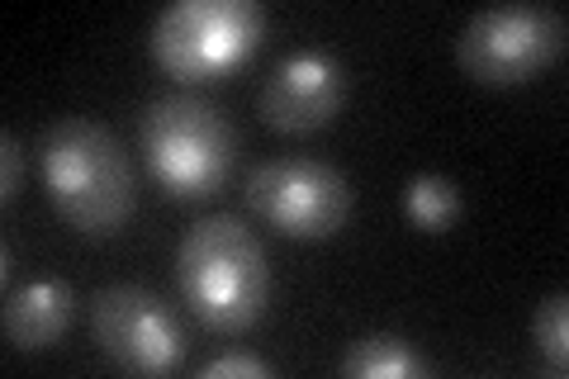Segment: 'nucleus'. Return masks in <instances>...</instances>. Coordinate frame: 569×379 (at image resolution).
<instances>
[{"label":"nucleus","instance_id":"nucleus-1","mask_svg":"<svg viewBox=\"0 0 569 379\" xmlns=\"http://www.w3.org/2000/svg\"><path fill=\"white\" fill-rule=\"evenodd\" d=\"M176 285L209 332H247L271 303V261L247 219L209 213L176 242Z\"/></svg>","mask_w":569,"mask_h":379},{"label":"nucleus","instance_id":"nucleus-2","mask_svg":"<svg viewBox=\"0 0 569 379\" xmlns=\"http://www.w3.org/2000/svg\"><path fill=\"white\" fill-rule=\"evenodd\" d=\"M39 171L52 209L71 228L96 232V238L119 232L138 205L129 148L100 119L67 114L48 123L39 142Z\"/></svg>","mask_w":569,"mask_h":379},{"label":"nucleus","instance_id":"nucleus-3","mask_svg":"<svg viewBox=\"0 0 569 379\" xmlns=\"http://www.w3.org/2000/svg\"><path fill=\"white\" fill-rule=\"evenodd\" d=\"M138 142L148 157L152 180L176 200H200L228 180L238 161V129L219 104L194 96V90H171L157 96L138 123Z\"/></svg>","mask_w":569,"mask_h":379},{"label":"nucleus","instance_id":"nucleus-4","mask_svg":"<svg viewBox=\"0 0 569 379\" xmlns=\"http://www.w3.org/2000/svg\"><path fill=\"white\" fill-rule=\"evenodd\" d=\"M266 33V10L257 0H176L152 24V58L181 81H213Z\"/></svg>","mask_w":569,"mask_h":379},{"label":"nucleus","instance_id":"nucleus-5","mask_svg":"<svg viewBox=\"0 0 569 379\" xmlns=\"http://www.w3.org/2000/svg\"><path fill=\"white\" fill-rule=\"evenodd\" d=\"M247 209L284 238H332L351 213V186L332 161L266 157L247 171Z\"/></svg>","mask_w":569,"mask_h":379},{"label":"nucleus","instance_id":"nucleus-6","mask_svg":"<svg viewBox=\"0 0 569 379\" xmlns=\"http://www.w3.org/2000/svg\"><path fill=\"white\" fill-rule=\"evenodd\" d=\"M565 52V14L556 6H489L466 20L456 62L485 86H512L537 77Z\"/></svg>","mask_w":569,"mask_h":379},{"label":"nucleus","instance_id":"nucleus-7","mask_svg":"<svg viewBox=\"0 0 569 379\" xmlns=\"http://www.w3.org/2000/svg\"><path fill=\"white\" fill-rule=\"evenodd\" d=\"M96 341L133 375H167L186 360V322L162 295L142 285H110L96 295Z\"/></svg>","mask_w":569,"mask_h":379},{"label":"nucleus","instance_id":"nucleus-8","mask_svg":"<svg viewBox=\"0 0 569 379\" xmlns=\"http://www.w3.org/2000/svg\"><path fill=\"white\" fill-rule=\"evenodd\" d=\"M347 104V67L323 48H295L271 67L257 110L280 133H313Z\"/></svg>","mask_w":569,"mask_h":379},{"label":"nucleus","instance_id":"nucleus-9","mask_svg":"<svg viewBox=\"0 0 569 379\" xmlns=\"http://www.w3.org/2000/svg\"><path fill=\"white\" fill-rule=\"evenodd\" d=\"M71 313H77V295L67 280H29L6 295L0 328L14 351H43L71 328Z\"/></svg>","mask_w":569,"mask_h":379},{"label":"nucleus","instance_id":"nucleus-10","mask_svg":"<svg viewBox=\"0 0 569 379\" xmlns=\"http://www.w3.org/2000/svg\"><path fill=\"white\" fill-rule=\"evenodd\" d=\"M342 375H351V379H418V375H427V360L408 347L399 332H366L347 347Z\"/></svg>","mask_w":569,"mask_h":379},{"label":"nucleus","instance_id":"nucleus-11","mask_svg":"<svg viewBox=\"0 0 569 379\" xmlns=\"http://www.w3.org/2000/svg\"><path fill=\"white\" fill-rule=\"evenodd\" d=\"M403 213H408V223L422 228V232H447L460 219L456 180L437 176V171L413 176V180H408V190H403Z\"/></svg>","mask_w":569,"mask_h":379},{"label":"nucleus","instance_id":"nucleus-12","mask_svg":"<svg viewBox=\"0 0 569 379\" xmlns=\"http://www.w3.org/2000/svg\"><path fill=\"white\" fill-rule=\"evenodd\" d=\"M531 332H537V347H541V356H546L550 375H565V370H569V299H565V290L546 295V299L537 303Z\"/></svg>","mask_w":569,"mask_h":379},{"label":"nucleus","instance_id":"nucleus-13","mask_svg":"<svg viewBox=\"0 0 569 379\" xmlns=\"http://www.w3.org/2000/svg\"><path fill=\"white\" fill-rule=\"evenodd\" d=\"M228 375H252V379H266L271 375V360H261L252 351H223L200 366V379H228Z\"/></svg>","mask_w":569,"mask_h":379},{"label":"nucleus","instance_id":"nucleus-14","mask_svg":"<svg viewBox=\"0 0 569 379\" xmlns=\"http://www.w3.org/2000/svg\"><path fill=\"white\" fill-rule=\"evenodd\" d=\"M0 200H14V195H20V171H24V148H20V133L14 129H6L0 133Z\"/></svg>","mask_w":569,"mask_h":379},{"label":"nucleus","instance_id":"nucleus-15","mask_svg":"<svg viewBox=\"0 0 569 379\" xmlns=\"http://www.w3.org/2000/svg\"><path fill=\"white\" fill-rule=\"evenodd\" d=\"M0 280H6V285L14 280V247H10V242L0 247Z\"/></svg>","mask_w":569,"mask_h":379}]
</instances>
